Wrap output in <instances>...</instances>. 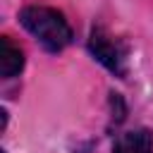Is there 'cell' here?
<instances>
[{
    "label": "cell",
    "instance_id": "3957f363",
    "mask_svg": "<svg viewBox=\"0 0 153 153\" xmlns=\"http://www.w3.org/2000/svg\"><path fill=\"white\" fill-rule=\"evenodd\" d=\"M112 153H153V134L143 127L122 131L112 141Z\"/></svg>",
    "mask_w": 153,
    "mask_h": 153
},
{
    "label": "cell",
    "instance_id": "277c9868",
    "mask_svg": "<svg viewBox=\"0 0 153 153\" xmlns=\"http://www.w3.org/2000/svg\"><path fill=\"white\" fill-rule=\"evenodd\" d=\"M24 69V53L19 45L10 41V36H0V76L12 79Z\"/></svg>",
    "mask_w": 153,
    "mask_h": 153
},
{
    "label": "cell",
    "instance_id": "6da1fadb",
    "mask_svg": "<svg viewBox=\"0 0 153 153\" xmlns=\"http://www.w3.org/2000/svg\"><path fill=\"white\" fill-rule=\"evenodd\" d=\"M19 22L22 26L41 43L43 50L48 53H60L65 50L74 33H72V26L69 22L65 19L62 12L53 10V7H43V5H29L19 12Z\"/></svg>",
    "mask_w": 153,
    "mask_h": 153
},
{
    "label": "cell",
    "instance_id": "7a4b0ae2",
    "mask_svg": "<svg viewBox=\"0 0 153 153\" xmlns=\"http://www.w3.org/2000/svg\"><path fill=\"white\" fill-rule=\"evenodd\" d=\"M88 50L91 55L108 69L112 72L115 76H127V55H129V48L122 38L112 36L105 26L96 24L88 33Z\"/></svg>",
    "mask_w": 153,
    "mask_h": 153
}]
</instances>
